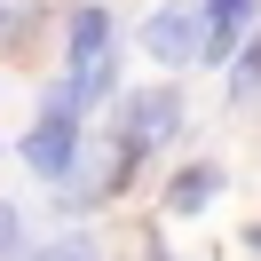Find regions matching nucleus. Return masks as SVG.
I'll list each match as a JSON object with an SVG mask.
<instances>
[{
	"label": "nucleus",
	"mask_w": 261,
	"mask_h": 261,
	"mask_svg": "<svg viewBox=\"0 0 261 261\" xmlns=\"http://www.w3.org/2000/svg\"><path fill=\"white\" fill-rule=\"evenodd\" d=\"M24 253H32V245H24V214L0 198V261H24Z\"/></svg>",
	"instance_id": "nucleus-9"
},
{
	"label": "nucleus",
	"mask_w": 261,
	"mask_h": 261,
	"mask_svg": "<svg viewBox=\"0 0 261 261\" xmlns=\"http://www.w3.org/2000/svg\"><path fill=\"white\" fill-rule=\"evenodd\" d=\"M143 48H150V64H159V71L198 64V56H206V16H198L190 0H166V8H150V16H143Z\"/></svg>",
	"instance_id": "nucleus-1"
},
{
	"label": "nucleus",
	"mask_w": 261,
	"mask_h": 261,
	"mask_svg": "<svg viewBox=\"0 0 261 261\" xmlns=\"http://www.w3.org/2000/svg\"><path fill=\"white\" fill-rule=\"evenodd\" d=\"M245 245H253V253H261V222H253V229H245Z\"/></svg>",
	"instance_id": "nucleus-10"
},
{
	"label": "nucleus",
	"mask_w": 261,
	"mask_h": 261,
	"mask_svg": "<svg viewBox=\"0 0 261 261\" xmlns=\"http://www.w3.org/2000/svg\"><path fill=\"white\" fill-rule=\"evenodd\" d=\"M24 261H103V253H95V238H80V229H71V238H48V245H32Z\"/></svg>",
	"instance_id": "nucleus-8"
},
{
	"label": "nucleus",
	"mask_w": 261,
	"mask_h": 261,
	"mask_svg": "<svg viewBox=\"0 0 261 261\" xmlns=\"http://www.w3.org/2000/svg\"><path fill=\"white\" fill-rule=\"evenodd\" d=\"M111 40H119V16H111V8H71V32H64L71 71H80V64H103V56H111Z\"/></svg>",
	"instance_id": "nucleus-5"
},
{
	"label": "nucleus",
	"mask_w": 261,
	"mask_h": 261,
	"mask_svg": "<svg viewBox=\"0 0 261 261\" xmlns=\"http://www.w3.org/2000/svg\"><path fill=\"white\" fill-rule=\"evenodd\" d=\"M174 127H182V87H143V95L127 103V127H119V150L127 159H143V150H159V143H174Z\"/></svg>",
	"instance_id": "nucleus-2"
},
{
	"label": "nucleus",
	"mask_w": 261,
	"mask_h": 261,
	"mask_svg": "<svg viewBox=\"0 0 261 261\" xmlns=\"http://www.w3.org/2000/svg\"><path fill=\"white\" fill-rule=\"evenodd\" d=\"M40 8H48V0H0V56H8V48L40 24Z\"/></svg>",
	"instance_id": "nucleus-7"
},
{
	"label": "nucleus",
	"mask_w": 261,
	"mask_h": 261,
	"mask_svg": "<svg viewBox=\"0 0 261 261\" xmlns=\"http://www.w3.org/2000/svg\"><path fill=\"white\" fill-rule=\"evenodd\" d=\"M214 190H222V166H214V159L182 166L174 190H166V214H206V206H214Z\"/></svg>",
	"instance_id": "nucleus-6"
},
{
	"label": "nucleus",
	"mask_w": 261,
	"mask_h": 261,
	"mask_svg": "<svg viewBox=\"0 0 261 261\" xmlns=\"http://www.w3.org/2000/svg\"><path fill=\"white\" fill-rule=\"evenodd\" d=\"M150 261H174V253H150Z\"/></svg>",
	"instance_id": "nucleus-11"
},
{
	"label": "nucleus",
	"mask_w": 261,
	"mask_h": 261,
	"mask_svg": "<svg viewBox=\"0 0 261 261\" xmlns=\"http://www.w3.org/2000/svg\"><path fill=\"white\" fill-rule=\"evenodd\" d=\"M198 16H206V56H198V64H229V56L245 48V32H253L261 0H198Z\"/></svg>",
	"instance_id": "nucleus-4"
},
{
	"label": "nucleus",
	"mask_w": 261,
	"mask_h": 261,
	"mask_svg": "<svg viewBox=\"0 0 261 261\" xmlns=\"http://www.w3.org/2000/svg\"><path fill=\"white\" fill-rule=\"evenodd\" d=\"M24 166H32L40 182H56V190H71L80 182V127H56V119H32V135H24Z\"/></svg>",
	"instance_id": "nucleus-3"
}]
</instances>
